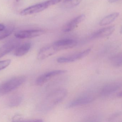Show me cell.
I'll return each instance as SVG.
<instances>
[{
	"label": "cell",
	"instance_id": "cell-1",
	"mask_svg": "<svg viewBox=\"0 0 122 122\" xmlns=\"http://www.w3.org/2000/svg\"><path fill=\"white\" fill-rule=\"evenodd\" d=\"M26 80L25 76L12 78L0 85V96L10 92L22 85Z\"/></svg>",
	"mask_w": 122,
	"mask_h": 122
},
{
	"label": "cell",
	"instance_id": "cell-2",
	"mask_svg": "<svg viewBox=\"0 0 122 122\" xmlns=\"http://www.w3.org/2000/svg\"><path fill=\"white\" fill-rule=\"evenodd\" d=\"M61 1L62 0H48L25 8L20 12V15L22 16H25L38 13L45 10L50 6L57 4Z\"/></svg>",
	"mask_w": 122,
	"mask_h": 122
},
{
	"label": "cell",
	"instance_id": "cell-3",
	"mask_svg": "<svg viewBox=\"0 0 122 122\" xmlns=\"http://www.w3.org/2000/svg\"><path fill=\"white\" fill-rule=\"evenodd\" d=\"M67 95V91L65 89H59L55 91L50 95L48 99L49 108L55 107L62 101Z\"/></svg>",
	"mask_w": 122,
	"mask_h": 122
},
{
	"label": "cell",
	"instance_id": "cell-4",
	"mask_svg": "<svg viewBox=\"0 0 122 122\" xmlns=\"http://www.w3.org/2000/svg\"><path fill=\"white\" fill-rule=\"evenodd\" d=\"M65 70H57L47 72L39 76L36 80V84L37 86H42L47 82L50 79L57 76L65 74L67 72Z\"/></svg>",
	"mask_w": 122,
	"mask_h": 122
},
{
	"label": "cell",
	"instance_id": "cell-5",
	"mask_svg": "<svg viewBox=\"0 0 122 122\" xmlns=\"http://www.w3.org/2000/svg\"><path fill=\"white\" fill-rule=\"evenodd\" d=\"M43 30H20L16 32L15 36L18 39H23L32 38L40 36L45 33Z\"/></svg>",
	"mask_w": 122,
	"mask_h": 122
},
{
	"label": "cell",
	"instance_id": "cell-6",
	"mask_svg": "<svg viewBox=\"0 0 122 122\" xmlns=\"http://www.w3.org/2000/svg\"><path fill=\"white\" fill-rule=\"evenodd\" d=\"M91 51V49H87L69 57H61L57 58V62L60 63L72 62L83 58L89 54Z\"/></svg>",
	"mask_w": 122,
	"mask_h": 122
},
{
	"label": "cell",
	"instance_id": "cell-7",
	"mask_svg": "<svg viewBox=\"0 0 122 122\" xmlns=\"http://www.w3.org/2000/svg\"><path fill=\"white\" fill-rule=\"evenodd\" d=\"M20 44V41L16 39L9 41L0 47V58L16 49Z\"/></svg>",
	"mask_w": 122,
	"mask_h": 122
},
{
	"label": "cell",
	"instance_id": "cell-8",
	"mask_svg": "<svg viewBox=\"0 0 122 122\" xmlns=\"http://www.w3.org/2000/svg\"><path fill=\"white\" fill-rule=\"evenodd\" d=\"M77 44L76 41L68 39L58 41L52 43V45L55 49L58 52L60 51L74 47Z\"/></svg>",
	"mask_w": 122,
	"mask_h": 122
},
{
	"label": "cell",
	"instance_id": "cell-9",
	"mask_svg": "<svg viewBox=\"0 0 122 122\" xmlns=\"http://www.w3.org/2000/svg\"><path fill=\"white\" fill-rule=\"evenodd\" d=\"M94 99V97L92 96H85L80 97L70 102L67 105V107L70 108L79 106L86 105L92 102Z\"/></svg>",
	"mask_w": 122,
	"mask_h": 122
},
{
	"label": "cell",
	"instance_id": "cell-10",
	"mask_svg": "<svg viewBox=\"0 0 122 122\" xmlns=\"http://www.w3.org/2000/svg\"><path fill=\"white\" fill-rule=\"evenodd\" d=\"M121 87V83L118 82L108 83L101 89V94L103 96L109 95L119 90Z\"/></svg>",
	"mask_w": 122,
	"mask_h": 122
},
{
	"label": "cell",
	"instance_id": "cell-11",
	"mask_svg": "<svg viewBox=\"0 0 122 122\" xmlns=\"http://www.w3.org/2000/svg\"><path fill=\"white\" fill-rule=\"evenodd\" d=\"M52 44L43 47L41 49L38 55V60H43L51 56L57 52Z\"/></svg>",
	"mask_w": 122,
	"mask_h": 122
},
{
	"label": "cell",
	"instance_id": "cell-12",
	"mask_svg": "<svg viewBox=\"0 0 122 122\" xmlns=\"http://www.w3.org/2000/svg\"><path fill=\"white\" fill-rule=\"evenodd\" d=\"M85 16L83 15L78 16L66 25L63 27V30L66 32L72 31L85 20Z\"/></svg>",
	"mask_w": 122,
	"mask_h": 122
},
{
	"label": "cell",
	"instance_id": "cell-13",
	"mask_svg": "<svg viewBox=\"0 0 122 122\" xmlns=\"http://www.w3.org/2000/svg\"><path fill=\"white\" fill-rule=\"evenodd\" d=\"M115 26H111L104 28L95 32L91 36V38H101L105 37L111 35L115 30Z\"/></svg>",
	"mask_w": 122,
	"mask_h": 122
},
{
	"label": "cell",
	"instance_id": "cell-14",
	"mask_svg": "<svg viewBox=\"0 0 122 122\" xmlns=\"http://www.w3.org/2000/svg\"><path fill=\"white\" fill-rule=\"evenodd\" d=\"M31 47V44L30 42L25 43L19 45L16 48L14 55L17 57L23 56L29 52Z\"/></svg>",
	"mask_w": 122,
	"mask_h": 122
},
{
	"label": "cell",
	"instance_id": "cell-15",
	"mask_svg": "<svg viewBox=\"0 0 122 122\" xmlns=\"http://www.w3.org/2000/svg\"><path fill=\"white\" fill-rule=\"evenodd\" d=\"M23 97L20 94H15L11 96L8 99V103L10 107L18 106L22 102Z\"/></svg>",
	"mask_w": 122,
	"mask_h": 122
},
{
	"label": "cell",
	"instance_id": "cell-16",
	"mask_svg": "<svg viewBox=\"0 0 122 122\" xmlns=\"http://www.w3.org/2000/svg\"><path fill=\"white\" fill-rule=\"evenodd\" d=\"M119 15V13L115 12L107 15L101 20L100 23V25L104 26L110 24L113 22Z\"/></svg>",
	"mask_w": 122,
	"mask_h": 122
},
{
	"label": "cell",
	"instance_id": "cell-17",
	"mask_svg": "<svg viewBox=\"0 0 122 122\" xmlns=\"http://www.w3.org/2000/svg\"><path fill=\"white\" fill-rule=\"evenodd\" d=\"M122 54L119 53L111 58V63L115 67H120L122 65Z\"/></svg>",
	"mask_w": 122,
	"mask_h": 122
},
{
	"label": "cell",
	"instance_id": "cell-18",
	"mask_svg": "<svg viewBox=\"0 0 122 122\" xmlns=\"http://www.w3.org/2000/svg\"><path fill=\"white\" fill-rule=\"evenodd\" d=\"M82 0H66L64 5L67 8H72L78 5Z\"/></svg>",
	"mask_w": 122,
	"mask_h": 122
},
{
	"label": "cell",
	"instance_id": "cell-19",
	"mask_svg": "<svg viewBox=\"0 0 122 122\" xmlns=\"http://www.w3.org/2000/svg\"><path fill=\"white\" fill-rule=\"evenodd\" d=\"M14 28L12 27H10L5 28L2 32L0 33V40H3L10 35L14 30Z\"/></svg>",
	"mask_w": 122,
	"mask_h": 122
},
{
	"label": "cell",
	"instance_id": "cell-20",
	"mask_svg": "<svg viewBox=\"0 0 122 122\" xmlns=\"http://www.w3.org/2000/svg\"><path fill=\"white\" fill-rule=\"evenodd\" d=\"M11 62V60H5L0 61V71L8 67Z\"/></svg>",
	"mask_w": 122,
	"mask_h": 122
},
{
	"label": "cell",
	"instance_id": "cell-21",
	"mask_svg": "<svg viewBox=\"0 0 122 122\" xmlns=\"http://www.w3.org/2000/svg\"><path fill=\"white\" fill-rule=\"evenodd\" d=\"M22 119V117L19 115H16L13 117V120L14 121H20V120Z\"/></svg>",
	"mask_w": 122,
	"mask_h": 122
},
{
	"label": "cell",
	"instance_id": "cell-22",
	"mask_svg": "<svg viewBox=\"0 0 122 122\" xmlns=\"http://www.w3.org/2000/svg\"><path fill=\"white\" fill-rule=\"evenodd\" d=\"M5 25L0 23V33L3 31L5 29Z\"/></svg>",
	"mask_w": 122,
	"mask_h": 122
},
{
	"label": "cell",
	"instance_id": "cell-23",
	"mask_svg": "<svg viewBox=\"0 0 122 122\" xmlns=\"http://www.w3.org/2000/svg\"><path fill=\"white\" fill-rule=\"evenodd\" d=\"M119 0H108V2L110 3H113L115 2H117Z\"/></svg>",
	"mask_w": 122,
	"mask_h": 122
},
{
	"label": "cell",
	"instance_id": "cell-24",
	"mask_svg": "<svg viewBox=\"0 0 122 122\" xmlns=\"http://www.w3.org/2000/svg\"><path fill=\"white\" fill-rule=\"evenodd\" d=\"M117 96L119 98L121 97V96H122V92H121V91L120 92H119L118 93L117 95Z\"/></svg>",
	"mask_w": 122,
	"mask_h": 122
},
{
	"label": "cell",
	"instance_id": "cell-25",
	"mask_svg": "<svg viewBox=\"0 0 122 122\" xmlns=\"http://www.w3.org/2000/svg\"><path fill=\"white\" fill-rule=\"evenodd\" d=\"M16 0V1H17V2H19V1H20V0Z\"/></svg>",
	"mask_w": 122,
	"mask_h": 122
}]
</instances>
